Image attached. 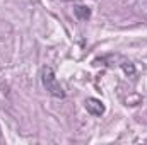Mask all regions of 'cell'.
Segmentation results:
<instances>
[{"label": "cell", "instance_id": "obj_1", "mask_svg": "<svg viewBox=\"0 0 147 145\" xmlns=\"http://www.w3.org/2000/svg\"><path fill=\"white\" fill-rule=\"evenodd\" d=\"M39 77H41L43 87L46 89V92H48L50 96L58 97V99H63V97H65V91L62 89V85H60V82H58V79H57V75H55V72H53L51 67H43Z\"/></svg>", "mask_w": 147, "mask_h": 145}, {"label": "cell", "instance_id": "obj_2", "mask_svg": "<svg viewBox=\"0 0 147 145\" xmlns=\"http://www.w3.org/2000/svg\"><path fill=\"white\" fill-rule=\"evenodd\" d=\"M86 109L92 116H101L105 113V104L96 97H89V99H86Z\"/></svg>", "mask_w": 147, "mask_h": 145}, {"label": "cell", "instance_id": "obj_3", "mask_svg": "<svg viewBox=\"0 0 147 145\" xmlns=\"http://www.w3.org/2000/svg\"><path fill=\"white\" fill-rule=\"evenodd\" d=\"M74 12H75V15H77L80 21H87V19L91 17V10H89V7H86V5H77V7L74 9Z\"/></svg>", "mask_w": 147, "mask_h": 145}, {"label": "cell", "instance_id": "obj_4", "mask_svg": "<svg viewBox=\"0 0 147 145\" xmlns=\"http://www.w3.org/2000/svg\"><path fill=\"white\" fill-rule=\"evenodd\" d=\"M123 70H125L127 73H130V75H134V73H135V70H134V65H132L130 62H128V65H127V63L123 65Z\"/></svg>", "mask_w": 147, "mask_h": 145}]
</instances>
